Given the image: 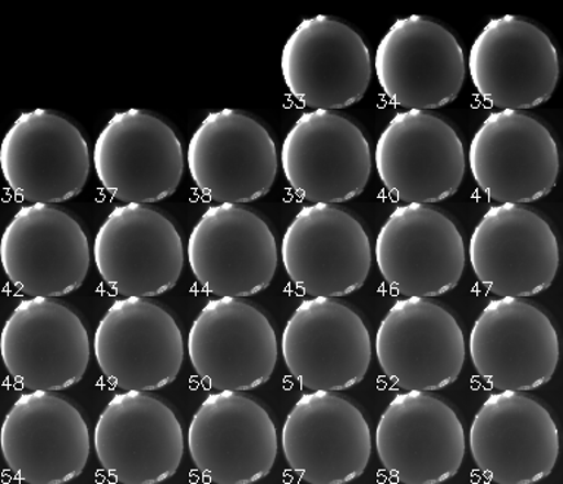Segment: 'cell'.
Listing matches in <instances>:
<instances>
[{
	"label": "cell",
	"mask_w": 563,
	"mask_h": 484,
	"mask_svg": "<svg viewBox=\"0 0 563 484\" xmlns=\"http://www.w3.org/2000/svg\"><path fill=\"white\" fill-rule=\"evenodd\" d=\"M97 179L114 200L153 205L174 196L185 153L175 127L145 109L114 113L95 144Z\"/></svg>",
	"instance_id": "6da1fadb"
},
{
	"label": "cell",
	"mask_w": 563,
	"mask_h": 484,
	"mask_svg": "<svg viewBox=\"0 0 563 484\" xmlns=\"http://www.w3.org/2000/svg\"><path fill=\"white\" fill-rule=\"evenodd\" d=\"M188 170L198 191L211 201L246 205L271 193L279 153L257 117L240 109L216 110L189 141Z\"/></svg>",
	"instance_id": "7a4b0ae2"
},
{
	"label": "cell",
	"mask_w": 563,
	"mask_h": 484,
	"mask_svg": "<svg viewBox=\"0 0 563 484\" xmlns=\"http://www.w3.org/2000/svg\"><path fill=\"white\" fill-rule=\"evenodd\" d=\"M8 187L29 202L59 205L79 196L91 170L81 127L51 109L21 113L0 144Z\"/></svg>",
	"instance_id": "3957f363"
},
{
	"label": "cell",
	"mask_w": 563,
	"mask_h": 484,
	"mask_svg": "<svg viewBox=\"0 0 563 484\" xmlns=\"http://www.w3.org/2000/svg\"><path fill=\"white\" fill-rule=\"evenodd\" d=\"M282 170L302 200L341 205L361 196L373 170L363 128L336 110L298 118L282 145Z\"/></svg>",
	"instance_id": "277c9868"
},
{
	"label": "cell",
	"mask_w": 563,
	"mask_h": 484,
	"mask_svg": "<svg viewBox=\"0 0 563 484\" xmlns=\"http://www.w3.org/2000/svg\"><path fill=\"white\" fill-rule=\"evenodd\" d=\"M471 175L490 200L528 205L556 187L561 156L543 121L523 110L488 114L470 145Z\"/></svg>",
	"instance_id": "5b68a950"
},
{
	"label": "cell",
	"mask_w": 563,
	"mask_h": 484,
	"mask_svg": "<svg viewBox=\"0 0 563 484\" xmlns=\"http://www.w3.org/2000/svg\"><path fill=\"white\" fill-rule=\"evenodd\" d=\"M289 95L312 110H341L364 99L373 59L363 35L339 18H307L282 51Z\"/></svg>",
	"instance_id": "8992f818"
},
{
	"label": "cell",
	"mask_w": 563,
	"mask_h": 484,
	"mask_svg": "<svg viewBox=\"0 0 563 484\" xmlns=\"http://www.w3.org/2000/svg\"><path fill=\"white\" fill-rule=\"evenodd\" d=\"M376 77L391 105L407 110L444 108L464 87V48L456 35L433 18H400L378 44Z\"/></svg>",
	"instance_id": "52a82bcc"
},
{
	"label": "cell",
	"mask_w": 563,
	"mask_h": 484,
	"mask_svg": "<svg viewBox=\"0 0 563 484\" xmlns=\"http://www.w3.org/2000/svg\"><path fill=\"white\" fill-rule=\"evenodd\" d=\"M376 169L383 187L398 200L434 205L455 196L464 180V141L440 114L404 110L378 136Z\"/></svg>",
	"instance_id": "ba28073f"
},
{
	"label": "cell",
	"mask_w": 563,
	"mask_h": 484,
	"mask_svg": "<svg viewBox=\"0 0 563 484\" xmlns=\"http://www.w3.org/2000/svg\"><path fill=\"white\" fill-rule=\"evenodd\" d=\"M470 77L493 108L534 109L552 99L561 78L556 44L527 18H495L471 47Z\"/></svg>",
	"instance_id": "9c48e42d"
},
{
	"label": "cell",
	"mask_w": 563,
	"mask_h": 484,
	"mask_svg": "<svg viewBox=\"0 0 563 484\" xmlns=\"http://www.w3.org/2000/svg\"><path fill=\"white\" fill-rule=\"evenodd\" d=\"M4 275L30 297L59 298L81 288L90 271V241L64 209L31 202L16 211L0 241Z\"/></svg>",
	"instance_id": "30bf717a"
},
{
	"label": "cell",
	"mask_w": 563,
	"mask_h": 484,
	"mask_svg": "<svg viewBox=\"0 0 563 484\" xmlns=\"http://www.w3.org/2000/svg\"><path fill=\"white\" fill-rule=\"evenodd\" d=\"M188 263L206 293L245 298L271 286L279 251L275 233L262 216L241 205L219 202L194 227Z\"/></svg>",
	"instance_id": "8fae6325"
},
{
	"label": "cell",
	"mask_w": 563,
	"mask_h": 484,
	"mask_svg": "<svg viewBox=\"0 0 563 484\" xmlns=\"http://www.w3.org/2000/svg\"><path fill=\"white\" fill-rule=\"evenodd\" d=\"M95 263L104 284L123 297L152 298L178 284L185 264L174 220L148 205L118 206L101 223Z\"/></svg>",
	"instance_id": "7c38bea8"
},
{
	"label": "cell",
	"mask_w": 563,
	"mask_h": 484,
	"mask_svg": "<svg viewBox=\"0 0 563 484\" xmlns=\"http://www.w3.org/2000/svg\"><path fill=\"white\" fill-rule=\"evenodd\" d=\"M282 263L290 282L311 297H346L363 288L372 271V242L363 223L334 205L312 202L295 216Z\"/></svg>",
	"instance_id": "4fadbf2b"
},
{
	"label": "cell",
	"mask_w": 563,
	"mask_h": 484,
	"mask_svg": "<svg viewBox=\"0 0 563 484\" xmlns=\"http://www.w3.org/2000/svg\"><path fill=\"white\" fill-rule=\"evenodd\" d=\"M376 263L396 293L440 297L456 288L465 271L464 237L443 211L407 202L391 211L378 232Z\"/></svg>",
	"instance_id": "5bb4252c"
},
{
	"label": "cell",
	"mask_w": 563,
	"mask_h": 484,
	"mask_svg": "<svg viewBox=\"0 0 563 484\" xmlns=\"http://www.w3.org/2000/svg\"><path fill=\"white\" fill-rule=\"evenodd\" d=\"M559 242L548 220L522 205L486 211L470 240V263L479 284L499 297L527 298L552 286Z\"/></svg>",
	"instance_id": "9a60e30c"
},
{
	"label": "cell",
	"mask_w": 563,
	"mask_h": 484,
	"mask_svg": "<svg viewBox=\"0 0 563 484\" xmlns=\"http://www.w3.org/2000/svg\"><path fill=\"white\" fill-rule=\"evenodd\" d=\"M4 464L26 484H64L79 477L90 458V431L81 413L52 392L21 395L0 431Z\"/></svg>",
	"instance_id": "2e32d148"
},
{
	"label": "cell",
	"mask_w": 563,
	"mask_h": 484,
	"mask_svg": "<svg viewBox=\"0 0 563 484\" xmlns=\"http://www.w3.org/2000/svg\"><path fill=\"white\" fill-rule=\"evenodd\" d=\"M290 376L311 391L358 385L372 364V338L358 312L328 297L299 304L282 334Z\"/></svg>",
	"instance_id": "e0dca14e"
},
{
	"label": "cell",
	"mask_w": 563,
	"mask_h": 484,
	"mask_svg": "<svg viewBox=\"0 0 563 484\" xmlns=\"http://www.w3.org/2000/svg\"><path fill=\"white\" fill-rule=\"evenodd\" d=\"M279 346L263 311L240 298L207 302L189 329L194 372L218 391L245 392L271 381Z\"/></svg>",
	"instance_id": "ac0fdd59"
},
{
	"label": "cell",
	"mask_w": 563,
	"mask_h": 484,
	"mask_svg": "<svg viewBox=\"0 0 563 484\" xmlns=\"http://www.w3.org/2000/svg\"><path fill=\"white\" fill-rule=\"evenodd\" d=\"M183 332L169 311L147 298L114 301L95 333L103 376L123 391L152 392L176 381L184 364Z\"/></svg>",
	"instance_id": "d6986e66"
},
{
	"label": "cell",
	"mask_w": 563,
	"mask_h": 484,
	"mask_svg": "<svg viewBox=\"0 0 563 484\" xmlns=\"http://www.w3.org/2000/svg\"><path fill=\"white\" fill-rule=\"evenodd\" d=\"M9 376L30 391L57 392L82 381L91 346L77 312L46 297L18 304L0 337Z\"/></svg>",
	"instance_id": "ffe728a7"
},
{
	"label": "cell",
	"mask_w": 563,
	"mask_h": 484,
	"mask_svg": "<svg viewBox=\"0 0 563 484\" xmlns=\"http://www.w3.org/2000/svg\"><path fill=\"white\" fill-rule=\"evenodd\" d=\"M376 355L382 372L400 389L440 391L455 383L464 367V332L439 304L399 299L378 326Z\"/></svg>",
	"instance_id": "44dd1931"
},
{
	"label": "cell",
	"mask_w": 563,
	"mask_h": 484,
	"mask_svg": "<svg viewBox=\"0 0 563 484\" xmlns=\"http://www.w3.org/2000/svg\"><path fill=\"white\" fill-rule=\"evenodd\" d=\"M372 448V431L363 413L329 391L301 396L282 429L289 469L310 484H345L361 477Z\"/></svg>",
	"instance_id": "7402d4cb"
},
{
	"label": "cell",
	"mask_w": 563,
	"mask_h": 484,
	"mask_svg": "<svg viewBox=\"0 0 563 484\" xmlns=\"http://www.w3.org/2000/svg\"><path fill=\"white\" fill-rule=\"evenodd\" d=\"M95 449L101 469L118 483H162L174 477L183 462V426L163 400L125 391L101 411Z\"/></svg>",
	"instance_id": "603a6c76"
},
{
	"label": "cell",
	"mask_w": 563,
	"mask_h": 484,
	"mask_svg": "<svg viewBox=\"0 0 563 484\" xmlns=\"http://www.w3.org/2000/svg\"><path fill=\"white\" fill-rule=\"evenodd\" d=\"M277 431L266 409L235 391L207 396L188 429L189 455L210 483L251 484L277 458Z\"/></svg>",
	"instance_id": "cb8c5ba5"
},
{
	"label": "cell",
	"mask_w": 563,
	"mask_h": 484,
	"mask_svg": "<svg viewBox=\"0 0 563 484\" xmlns=\"http://www.w3.org/2000/svg\"><path fill=\"white\" fill-rule=\"evenodd\" d=\"M475 372L499 391H534L552 381L559 363L556 329L521 298L493 299L470 334Z\"/></svg>",
	"instance_id": "d4e9b609"
},
{
	"label": "cell",
	"mask_w": 563,
	"mask_h": 484,
	"mask_svg": "<svg viewBox=\"0 0 563 484\" xmlns=\"http://www.w3.org/2000/svg\"><path fill=\"white\" fill-rule=\"evenodd\" d=\"M465 448L456 413L427 392L396 395L377 425L378 460L399 483L439 484L455 477Z\"/></svg>",
	"instance_id": "484cf974"
},
{
	"label": "cell",
	"mask_w": 563,
	"mask_h": 484,
	"mask_svg": "<svg viewBox=\"0 0 563 484\" xmlns=\"http://www.w3.org/2000/svg\"><path fill=\"white\" fill-rule=\"evenodd\" d=\"M477 469L497 484L549 477L559 457V431L548 409L517 391L488 396L470 430Z\"/></svg>",
	"instance_id": "4316f807"
}]
</instances>
